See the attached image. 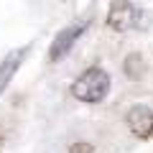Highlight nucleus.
<instances>
[{
  "mask_svg": "<svg viewBox=\"0 0 153 153\" xmlns=\"http://www.w3.org/2000/svg\"><path fill=\"white\" fill-rule=\"evenodd\" d=\"M107 92H110V76H107L105 69H97V66L87 69L71 84V94L76 100H82V102H89V105L102 102Z\"/></svg>",
  "mask_w": 153,
  "mask_h": 153,
  "instance_id": "f257e3e1",
  "label": "nucleus"
},
{
  "mask_svg": "<svg viewBox=\"0 0 153 153\" xmlns=\"http://www.w3.org/2000/svg\"><path fill=\"white\" fill-rule=\"evenodd\" d=\"M138 18H140V13L135 10L130 0H115L107 13V26L115 31H130L138 26Z\"/></svg>",
  "mask_w": 153,
  "mask_h": 153,
  "instance_id": "f03ea898",
  "label": "nucleus"
},
{
  "mask_svg": "<svg viewBox=\"0 0 153 153\" xmlns=\"http://www.w3.org/2000/svg\"><path fill=\"white\" fill-rule=\"evenodd\" d=\"M84 28H87V23H79V26H69V28H64V31H61L59 36L54 38V44H51L49 59H51V61H59L61 56H66V54H69V49L74 46V41L84 33Z\"/></svg>",
  "mask_w": 153,
  "mask_h": 153,
  "instance_id": "7ed1b4c3",
  "label": "nucleus"
},
{
  "mask_svg": "<svg viewBox=\"0 0 153 153\" xmlns=\"http://www.w3.org/2000/svg\"><path fill=\"white\" fill-rule=\"evenodd\" d=\"M128 128L138 138H148L153 133V112L148 107H133L128 112Z\"/></svg>",
  "mask_w": 153,
  "mask_h": 153,
  "instance_id": "20e7f679",
  "label": "nucleus"
},
{
  "mask_svg": "<svg viewBox=\"0 0 153 153\" xmlns=\"http://www.w3.org/2000/svg\"><path fill=\"white\" fill-rule=\"evenodd\" d=\"M26 54H28V49H21V51H10L5 56V61L0 64V89H5V84L10 82V76L16 74V69L21 66V61H23Z\"/></svg>",
  "mask_w": 153,
  "mask_h": 153,
  "instance_id": "39448f33",
  "label": "nucleus"
},
{
  "mask_svg": "<svg viewBox=\"0 0 153 153\" xmlns=\"http://www.w3.org/2000/svg\"><path fill=\"white\" fill-rule=\"evenodd\" d=\"M140 69H143L140 56H138V54L128 56V61H125V71H128V74H130V76H138V74H140Z\"/></svg>",
  "mask_w": 153,
  "mask_h": 153,
  "instance_id": "423d86ee",
  "label": "nucleus"
},
{
  "mask_svg": "<svg viewBox=\"0 0 153 153\" xmlns=\"http://www.w3.org/2000/svg\"><path fill=\"white\" fill-rule=\"evenodd\" d=\"M69 153H94V148L89 146V143H74V146L69 148Z\"/></svg>",
  "mask_w": 153,
  "mask_h": 153,
  "instance_id": "0eeeda50",
  "label": "nucleus"
}]
</instances>
